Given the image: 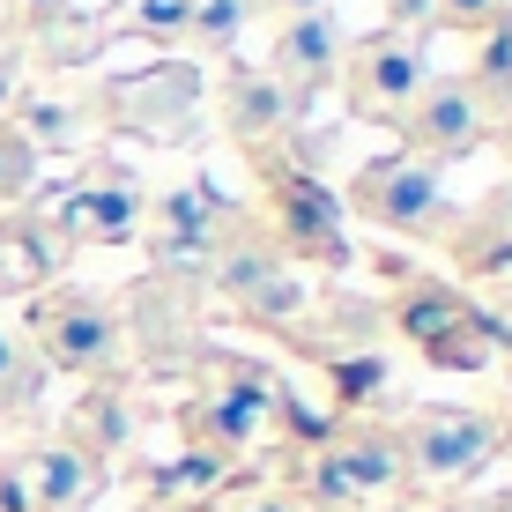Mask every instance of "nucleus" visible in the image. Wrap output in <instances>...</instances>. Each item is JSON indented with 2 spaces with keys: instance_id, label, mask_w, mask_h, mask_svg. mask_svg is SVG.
<instances>
[{
  "instance_id": "f257e3e1",
  "label": "nucleus",
  "mask_w": 512,
  "mask_h": 512,
  "mask_svg": "<svg viewBox=\"0 0 512 512\" xmlns=\"http://www.w3.org/2000/svg\"><path fill=\"white\" fill-rule=\"evenodd\" d=\"M409 483V461H401V438L386 423H349V431H327L320 453L305 468V498L320 512H357L372 498H394Z\"/></svg>"
},
{
  "instance_id": "f03ea898",
  "label": "nucleus",
  "mask_w": 512,
  "mask_h": 512,
  "mask_svg": "<svg viewBox=\"0 0 512 512\" xmlns=\"http://www.w3.org/2000/svg\"><path fill=\"white\" fill-rule=\"evenodd\" d=\"M30 349H38V364H52V372L104 379V372H119L127 327L90 290H38V305H30Z\"/></svg>"
},
{
  "instance_id": "7ed1b4c3",
  "label": "nucleus",
  "mask_w": 512,
  "mask_h": 512,
  "mask_svg": "<svg viewBox=\"0 0 512 512\" xmlns=\"http://www.w3.org/2000/svg\"><path fill=\"white\" fill-rule=\"evenodd\" d=\"M282 416V386L268 364H245V357H216L208 364V386L201 401L186 409V431L201 438V453H245L268 438V423Z\"/></svg>"
},
{
  "instance_id": "20e7f679",
  "label": "nucleus",
  "mask_w": 512,
  "mask_h": 512,
  "mask_svg": "<svg viewBox=\"0 0 512 512\" xmlns=\"http://www.w3.org/2000/svg\"><path fill=\"white\" fill-rule=\"evenodd\" d=\"M394 327L409 334V342H416L431 364H446V372H483L490 349L505 342V334L490 327L461 290H446V282H401Z\"/></svg>"
},
{
  "instance_id": "39448f33",
  "label": "nucleus",
  "mask_w": 512,
  "mask_h": 512,
  "mask_svg": "<svg viewBox=\"0 0 512 512\" xmlns=\"http://www.w3.org/2000/svg\"><path fill=\"white\" fill-rule=\"evenodd\" d=\"M349 201H357V216H372L379 231H401V238H446L453 216H461V208L446 201V186H438V164H423L409 149L364 164L357 186H349Z\"/></svg>"
},
{
  "instance_id": "423d86ee",
  "label": "nucleus",
  "mask_w": 512,
  "mask_h": 512,
  "mask_svg": "<svg viewBox=\"0 0 512 512\" xmlns=\"http://www.w3.org/2000/svg\"><path fill=\"white\" fill-rule=\"evenodd\" d=\"M268 171V208H275V238L282 253H305L312 268H349V231H342V201L312 179V171L290 164H260Z\"/></svg>"
},
{
  "instance_id": "0eeeda50",
  "label": "nucleus",
  "mask_w": 512,
  "mask_h": 512,
  "mask_svg": "<svg viewBox=\"0 0 512 512\" xmlns=\"http://www.w3.org/2000/svg\"><path fill=\"white\" fill-rule=\"evenodd\" d=\"M394 438H401L409 475H423V483H461L498 453V423L475 409H416Z\"/></svg>"
},
{
  "instance_id": "6e6552de",
  "label": "nucleus",
  "mask_w": 512,
  "mask_h": 512,
  "mask_svg": "<svg viewBox=\"0 0 512 512\" xmlns=\"http://www.w3.org/2000/svg\"><path fill=\"white\" fill-rule=\"evenodd\" d=\"M216 282H223L231 305H245V320H260V327H297V312H305V275H297L290 253L268 245V238L223 245Z\"/></svg>"
},
{
  "instance_id": "1a4fd4ad",
  "label": "nucleus",
  "mask_w": 512,
  "mask_h": 512,
  "mask_svg": "<svg viewBox=\"0 0 512 512\" xmlns=\"http://www.w3.org/2000/svg\"><path fill=\"white\" fill-rule=\"evenodd\" d=\"M423 45L409 30H379V38L357 45V67H349V112L372 119V127H401V112L423 90Z\"/></svg>"
},
{
  "instance_id": "9d476101",
  "label": "nucleus",
  "mask_w": 512,
  "mask_h": 512,
  "mask_svg": "<svg viewBox=\"0 0 512 512\" xmlns=\"http://www.w3.org/2000/svg\"><path fill=\"white\" fill-rule=\"evenodd\" d=\"M490 112L483 97L468 90V75H438L423 82L416 104L401 112V134H409V156H423V164H453V156H468L475 141H483Z\"/></svg>"
},
{
  "instance_id": "9b49d317",
  "label": "nucleus",
  "mask_w": 512,
  "mask_h": 512,
  "mask_svg": "<svg viewBox=\"0 0 512 512\" xmlns=\"http://www.w3.org/2000/svg\"><path fill=\"white\" fill-rule=\"evenodd\" d=\"M52 231L67 245H127L141 231V186L119 179V171H97V179L67 186L52 201Z\"/></svg>"
},
{
  "instance_id": "f8f14e48",
  "label": "nucleus",
  "mask_w": 512,
  "mask_h": 512,
  "mask_svg": "<svg viewBox=\"0 0 512 512\" xmlns=\"http://www.w3.org/2000/svg\"><path fill=\"white\" fill-rule=\"evenodd\" d=\"M334 67H342V23H334L327 8H312V15H282L268 75L282 82V97H290L297 112H312V97H320L327 82H334Z\"/></svg>"
},
{
  "instance_id": "ddd939ff",
  "label": "nucleus",
  "mask_w": 512,
  "mask_h": 512,
  "mask_svg": "<svg viewBox=\"0 0 512 512\" xmlns=\"http://www.w3.org/2000/svg\"><path fill=\"white\" fill-rule=\"evenodd\" d=\"M15 468H23V490H30V512H82L97 498L104 468L90 446H75V438H45V446H23L15 453Z\"/></svg>"
},
{
  "instance_id": "4468645a",
  "label": "nucleus",
  "mask_w": 512,
  "mask_h": 512,
  "mask_svg": "<svg viewBox=\"0 0 512 512\" xmlns=\"http://www.w3.org/2000/svg\"><path fill=\"white\" fill-rule=\"evenodd\" d=\"M223 119H231L238 141H253V149H260V141H275L297 119V104L282 97V82L268 75V67H238V75L223 82Z\"/></svg>"
},
{
  "instance_id": "2eb2a0df",
  "label": "nucleus",
  "mask_w": 512,
  "mask_h": 512,
  "mask_svg": "<svg viewBox=\"0 0 512 512\" xmlns=\"http://www.w3.org/2000/svg\"><path fill=\"white\" fill-rule=\"evenodd\" d=\"M216 231H223V208H216V193H208V186L171 193V201L156 208V260H164V268L201 260L208 245H216Z\"/></svg>"
},
{
  "instance_id": "dca6fc26",
  "label": "nucleus",
  "mask_w": 512,
  "mask_h": 512,
  "mask_svg": "<svg viewBox=\"0 0 512 512\" xmlns=\"http://www.w3.org/2000/svg\"><path fill=\"white\" fill-rule=\"evenodd\" d=\"M60 275V253H52V231L38 216H8L0 223V290L8 297H30Z\"/></svg>"
},
{
  "instance_id": "f3484780",
  "label": "nucleus",
  "mask_w": 512,
  "mask_h": 512,
  "mask_svg": "<svg viewBox=\"0 0 512 512\" xmlns=\"http://www.w3.org/2000/svg\"><path fill=\"white\" fill-rule=\"evenodd\" d=\"M468 90L483 97V112H490V104H512V8H498L483 23V52H475Z\"/></svg>"
},
{
  "instance_id": "a211bd4d",
  "label": "nucleus",
  "mask_w": 512,
  "mask_h": 512,
  "mask_svg": "<svg viewBox=\"0 0 512 512\" xmlns=\"http://www.w3.org/2000/svg\"><path fill=\"white\" fill-rule=\"evenodd\" d=\"M38 386H45V364L30 357V342L15 327H0V423L38 409Z\"/></svg>"
},
{
  "instance_id": "6ab92c4d",
  "label": "nucleus",
  "mask_w": 512,
  "mask_h": 512,
  "mask_svg": "<svg viewBox=\"0 0 512 512\" xmlns=\"http://www.w3.org/2000/svg\"><path fill=\"white\" fill-rule=\"evenodd\" d=\"M245 15H253V0H193L186 38L201 45V52H231L245 38Z\"/></svg>"
},
{
  "instance_id": "aec40b11",
  "label": "nucleus",
  "mask_w": 512,
  "mask_h": 512,
  "mask_svg": "<svg viewBox=\"0 0 512 512\" xmlns=\"http://www.w3.org/2000/svg\"><path fill=\"white\" fill-rule=\"evenodd\" d=\"M30 179H38V141L23 127H0V201L30 193Z\"/></svg>"
},
{
  "instance_id": "412c9836",
  "label": "nucleus",
  "mask_w": 512,
  "mask_h": 512,
  "mask_svg": "<svg viewBox=\"0 0 512 512\" xmlns=\"http://www.w3.org/2000/svg\"><path fill=\"white\" fill-rule=\"evenodd\" d=\"M223 483V453H186V461L156 468V490H216Z\"/></svg>"
},
{
  "instance_id": "4be33fe9",
  "label": "nucleus",
  "mask_w": 512,
  "mask_h": 512,
  "mask_svg": "<svg viewBox=\"0 0 512 512\" xmlns=\"http://www.w3.org/2000/svg\"><path fill=\"white\" fill-rule=\"evenodd\" d=\"M334 386H342V401H372L386 386V364L379 357H334Z\"/></svg>"
},
{
  "instance_id": "5701e85b",
  "label": "nucleus",
  "mask_w": 512,
  "mask_h": 512,
  "mask_svg": "<svg viewBox=\"0 0 512 512\" xmlns=\"http://www.w3.org/2000/svg\"><path fill=\"white\" fill-rule=\"evenodd\" d=\"M186 15H193V0H141V30H149V38L186 30Z\"/></svg>"
},
{
  "instance_id": "b1692460",
  "label": "nucleus",
  "mask_w": 512,
  "mask_h": 512,
  "mask_svg": "<svg viewBox=\"0 0 512 512\" xmlns=\"http://www.w3.org/2000/svg\"><path fill=\"white\" fill-rule=\"evenodd\" d=\"M498 8H505V0H438V15H446L453 30H483Z\"/></svg>"
},
{
  "instance_id": "393cba45",
  "label": "nucleus",
  "mask_w": 512,
  "mask_h": 512,
  "mask_svg": "<svg viewBox=\"0 0 512 512\" xmlns=\"http://www.w3.org/2000/svg\"><path fill=\"white\" fill-rule=\"evenodd\" d=\"M223 512H305V505H297V498H282V490H238V498L223 505Z\"/></svg>"
},
{
  "instance_id": "a878e982",
  "label": "nucleus",
  "mask_w": 512,
  "mask_h": 512,
  "mask_svg": "<svg viewBox=\"0 0 512 512\" xmlns=\"http://www.w3.org/2000/svg\"><path fill=\"white\" fill-rule=\"evenodd\" d=\"M0 512H30V490H23V468H15V453L0 461Z\"/></svg>"
},
{
  "instance_id": "bb28decb",
  "label": "nucleus",
  "mask_w": 512,
  "mask_h": 512,
  "mask_svg": "<svg viewBox=\"0 0 512 512\" xmlns=\"http://www.w3.org/2000/svg\"><path fill=\"white\" fill-rule=\"evenodd\" d=\"M386 8H394V23H386V30H409V38H416V23H431V15H438V0H386Z\"/></svg>"
},
{
  "instance_id": "cd10ccee",
  "label": "nucleus",
  "mask_w": 512,
  "mask_h": 512,
  "mask_svg": "<svg viewBox=\"0 0 512 512\" xmlns=\"http://www.w3.org/2000/svg\"><path fill=\"white\" fill-rule=\"evenodd\" d=\"M8 8L23 15V23H52V15H67L75 0H8Z\"/></svg>"
},
{
  "instance_id": "c85d7f7f",
  "label": "nucleus",
  "mask_w": 512,
  "mask_h": 512,
  "mask_svg": "<svg viewBox=\"0 0 512 512\" xmlns=\"http://www.w3.org/2000/svg\"><path fill=\"white\" fill-rule=\"evenodd\" d=\"M275 8H282V15H312L320 0H275Z\"/></svg>"
},
{
  "instance_id": "c756f323",
  "label": "nucleus",
  "mask_w": 512,
  "mask_h": 512,
  "mask_svg": "<svg viewBox=\"0 0 512 512\" xmlns=\"http://www.w3.org/2000/svg\"><path fill=\"white\" fill-rule=\"evenodd\" d=\"M490 512H512V490H498V498H490Z\"/></svg>"
},
{
  "instance_id": "7c9ffc66",
  "label": "nucleus",
  "mask_w": 512,
  "mask_h": 512,
  "mask_svg": "<svg viewBox=\"0 0 512 512\" xmlns=\"http://www.w3.org/2000/svg\"><path fill=\"white\" fill-rule=\"evenodd\" d=\"M156 512H201V505H156Z\"/></svg>"
},
{
  "instance_id": "2f4dec72",
  "label": "nucleus",
  "mask_w": 512,
  "mask_h": 512,
  "mask_svg": "<svg viewBox=\"0 0 512 512\" xmlns=\"http://www.w3.org/2000/svg\"><path fill=\"white\" fill-rule=\"evenodd\" d=\"M505 156H512V127H505Z\"/></svg>"
}]
</instances>
